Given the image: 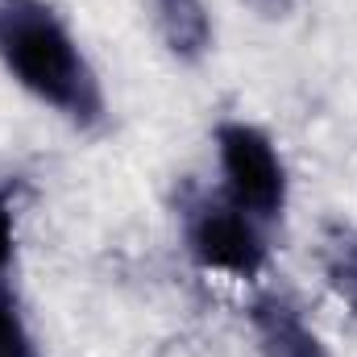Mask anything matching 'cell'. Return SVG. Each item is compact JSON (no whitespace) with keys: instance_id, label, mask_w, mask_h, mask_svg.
I'll use <instances>...</instances> for the list:
<instances>
[{"instance_id":"obj_1","label":"cell","mask_w":357,"mask_h":357,"mask_svg":"<svg viewBox=\"0 0 357 357\" xmlns=\"http://www.w3.org/2000/svg\"><path fill=\"white\" fill-rule=\"evenodd\" d=\"M0 67L75 129L104 121V88L63 13L46 0H0Z\"/></svg>"},{"instance_id":"obj_3","label":"cell","mask_w":357,"mask_h":357,"mask_svg":"<svg viewBox=\"0 0 357 357\" xmlns=\"http://www.w3.org/2000/svg\"><path fill=\"white\" fill-rule=\"evenodd\" d=\"M216 158L225 195L254 220H278L287 208V167L278 146L250 121H225L216 129Z\"/></svg>"},{"instance_id":"obj_8","label":"cell","mask_w":357,"mask_h":357,"mask_svg":"<svg viewBox=\"0 0 357 357\" xmlns=\"http://www.w3.org/2000/svg\"><path fill=\"white\" fill-rule=\"evenodd\" d=\"M13 254H17V220H13L8 199L0 195V278H4V270L13 262Z\"/></svg>"},{"instance_id":"obj_7","label":"cell","mask_w":357,"mask_h":357,"mask_svg":"<svg viewBox=\"0 0 357 357\" xmlns=\"http://www.w3.org/2000/svg\"><path fill=\"white\" fill-rule=\"evenodd\" d=\"M0 357H42L21 312V299L4 287V278H0Z\"/></svg>"},{"instance_id":"obj_5","label":"cell","mask_w":357,"mask_h":357,"mask_svg":"<svg viewBox=\"0 0 357 357\" xmlns=\"http://www.w3.org/2000/svg\"><path fill=\"white\" fill-rule=\"evenodd\" d=\"M154 8V25L162 46L175 54L178 63H199L212 50V13L204 0H150Z\"/></svg>"},{"instance_id":"obj_2","label":"cell","mask_w":357,"mask_h":357,"mask_svg":"<svg viewBox=\"0 0 357 357\" xmlns=\"http://www.w3.org/2000/svg\"><path fill=\"white\" fill-rule=\"evenodd\" d=\"M183 237H187V254L204 270H216V274H229V278H241V282L258 278L266 270L262 220H254L229 195L225 199L204 195V199L187 204Z\"/></svg>"},{"instance_id":"obj_4","label":"cell","mask_w":357,"mask_h":357,"mask_svg":"<svg viewBox=\"0 0 357 357\" xmlns=\"http://www.w3.org/2000/svg\"><path fill=\"white\" fill-rule=\"evenodd\" d=\"M250 328H254V341H258V354L262 357H328L320 333L278 291L254 295V303H250Z\"/></svg>"},{"instance_id":"obj_6","label":"cell","mask_w":357,"mask_h":357,"mask_svg":"<svg viewBox=\"0 0 357 357\" xmlns=\"http://www.w3.org/2000/svg\"><path fill=\"white\" fill-rule=\"evenodd\" d=\"M320 270L341 303L357 312V229L354 225H328L320 237Z\"/></svg>"},{"instance_id":"obj_9","label":"cell","mask_w":357,"mask_h":357,"mask_svg":"<svg viewBox=\"0 0 357 357\" xmlns=\"http://www.w3.org/2000/svg\"><path fill=\"white\" fill-rule=\"evenodd\" d=\"M245 4H254L262 17H282V13H291L295 0H245Z\"/></svg>"}]
</instances>
